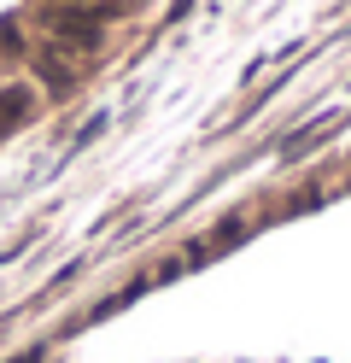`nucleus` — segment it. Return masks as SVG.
Segmentation results:
<instances>
[{
	"label": "nucleus",
	"instance_id": "obj_3",
	"mask_svg": "<svg viewBox=\"0 0 351 363\" xmlns=\"http://www.w3.org/2000/svg\"><path fill=\"white\" fill-rule=\"evenodd\" d=\"M30 118V88H6V94H0V123H23Z\"/></svg>",
	"mask_w": 351,
	"mask_h": 363
},
{
	"label": "nucleus",
	"instance_id": "obj_2",
	"mask_svg": "<svg viewBox=\"0 0 351 363\" xmlns=\"http://www.w3.org/2000/svg\"><path fill=\"white\" fill-rule=\"evenodd\" d=\"M30 65H35V77H41L47 88H53V94H65V88L77 82V71H70V65H65L59 53H30Z\"/></svg>",
	"mask_w": 351,
	"mask_h": 363
},
{
	"label": "nucleus",
	"instance_id": "obj_1",
	"mask_svg": "<svg viewBox=\"0 0 351 363\" xmlns=\"http://www.w3.org/2000/svg\"><path fill=\"white\" fill-rule=\"evenodd\" d=\"M35 30L53 41V53H94L106 41V18L70 6H35Z\"/></svg>",
	"mask_w": 351,
	"mask_h": 363
}]
</instances>
